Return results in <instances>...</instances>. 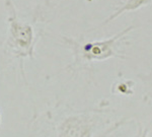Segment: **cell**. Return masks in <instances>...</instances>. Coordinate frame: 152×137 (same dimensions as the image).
Masks as SVG:
<instances>
[{"instance_id": "6da1fadb", "label": "cell", "mask_w": 152, "mask_h": 137, "mask_svg": "<svg viewBox=\"0 0 152 137\" xmlns=\"http://www.w3.org/2000/svg\"><path fill=\"white\" fill-rule=\"evenodd\" d=\"M99 112L80 111L66 115L53 126V136L50 137H109L119 127L104 129Z\"/></svg>"}, {"instance_id": "7a4b0ae2", "label": "cell", "mask_w": 152, "mask_h": 137, "mask_svg": "<svg viewBox=\"0 0 152 137\" xmlns=\"http://www.w3.org/2000/svg\"><path fill=\"white\" fill-rule=\"evenodd\" d=\"M5 8L8 12L9 30L6 40V47L15 58L23 61L24 58L31 57L36 46L35 30L31 23L18 19L11 0H4Z\"/></svg>"}, {"instance_id": "3957f363", "label": "cell", "mask_w": 152, "mask_h": 137, "mask_svg": "<svg viewBox=\"0 0 152 137\" xmlns=\"http://www.w3.org/2000/svg\"><path fill=\"white\" fill-rule=\"evenodd\" d=\"M132 28L126 29L117 34L113 38L104 41H94L79 44L73 40H69V45L75 57V64L91 63L94 61H104L112 57L125 58L117 52V42L129 33Z\"/></svg>"}, {"instance_id": "277c9868", "label": "cell", "mask_w": 152, "mask_h": 137, "mask_svg": "<svg viewBox=\"0 0 152 137\" xmlns=\"http://www.w3.org/2000/svg\"><path fill=\"white\" fill-rule=\"evenodd\" d=\"M152 0H127L126 2H124L122 5H120L118 8L116 9V11L110 16L107 21H104V23H109L111 21H114L115 18H117L119 15H121L123 12L126 11H133V10H137V9L141 8V7L149 4Z\"/></svg>"}, {"instance_id": "5b68a950", "label": "cell", "mask_w": 152, "mask_h": 137, "mask_svg": "<svg viewBox=\"0 0 152 137\" xmlns=\"http://www.w3.org/2000/svg\"><path fill=\"white\" fill-rule=\"evenodd\" d=\"M139 78H140L144 85V89H145L146 99L152 100V70L147 74H140Z\"/></svg>"}, {"instance_id": "8992f818", "label": "cell", "mask_w": 152, "mask_h": 137, "mask_svg": "<svg viewBox=\"0 0 152 137\" xmlns=\"http://www.w3.org/2000/svg\"><path fill=\"white\" fill-rule=\"evenodd\" d=\"M137 137H149L148 136V129L139 128V133H138V136Z\"/></svg>"}]
</instances>
